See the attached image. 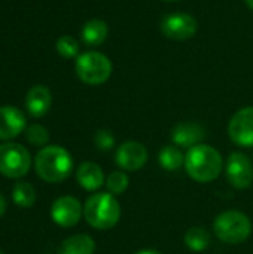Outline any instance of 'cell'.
I'll list each match as a JSON object with an SVG mask.
<instances>
[{
    "label": "cell",
    "mask_w": 253,
    "mask_h": 254,
    "mask_svg": "<svg viewBox=\"0 0 253 254\" xmlns=\"http://www.w3.org/2000/svg\"><path fill=\"white\" fill-rule=\"evenodd\" d=\"M128 185H130V179H128L127 173L122 170L112 171L109 174V177L106 179V188H107L109 193H112L115 196L122 195L128 189Z\"/></svg>",
    "instance_id": "44dd1931"
},
{
    "label": "cell",
    "mask_w": 253,
    "mask_h": 254,
    "mask_svg": "<svg viewBox=\"0 0 253 254\" xmlns=\"http://www.w3.org/2000/svg\"><path fill=\"white\" fill-rule=\"evenodd\" d=\"M4 213H6V199H4V196L0 193V217H1Z\"/></svg>",
    "instance_id": "d4e9b609"
},
{
    "label": "cell",
    "mask_w": 253,
    "mask_h": 254,
    "mask_svg": "<svg viewBox=\"0 0 253 254\" xmlns=\"http://www.w3.org/2000/svg\"><path fill=\"white\" fill-rule=\"evenodd\" d=\"M206 137L204 128L197 122H182L177 124L171 131V140L174 146L191 149L197 144H201V141Z\"/></svg>",
    "instance_id": "4fadbf2b"
},
{
    "label": "cell",
    "mask_w": 253,
    "mask_h": 254,
    "mask_svg": "<svg viewBox=\"0 0 253 254\" xmlns=\"http://www.w3.org/2000/svg\"><path fill=\"white\" fill-rule=\"evenodd\" d=\"M185 171L197 183H210L219 177L224 159L219 150L210 144H197L185 155Z\"/></svg>",
    "instance_id": "6da1fadb"
},
{
    "label": "cell",
    "mask_w": 253,
    "mask_h": 254,
    "mask_svg": "<svg viewBox=\"0 0 253 254\" xmlns=\"http://www.w3.org/2000/svg\"><path fill=\"white\" fill-rule=\"evenodd\" d=\"M12 198H13V202L18 205V207H22V208H30L34 202H36V190L34 188L27 183V182H19L13 186V190H12Z\"/></svg>",
    "instance_id": "ffe728a7"
},
{
    "label": "cell",
    "mask_w": 253,
    "mask_h": 254,
    "mask_svg": "<svg viewBox=\"0 0 253 254\" xmlns=\"http://www.w3.org/2000/svg\"><path fill=\"white\" fill-rule=\"evenodd\" d=\"M57 51L63 58H76L79 54V43L72 36H61L57 40Z\"/></svg>",
    "instance_id": "603a6c76"
},
{
    "label": "cell",
    "mask_w": 253,
    "mask_h": 254,
    "mask_svg": "<svg viewBox=\"0 0 253 254\" xmlns=\"http://www.w3.org/2000/svg\"><path fill=\"white\" fill-rule=\"evenodd\" d=\"M228 183L236 189H248L253 183V162L243 152L230 153L225 165Z\"/></svg>",
    "instance_id": "52a82bcc"
},
{
    "label": "cell",
    "mask_w": 253,
    "mask_h": 254,
    "mask_svg": "<svg viewBox=\"0 0 253 254\" xmlns=\"http://www.w3.org/2000/svg\"><path fill=\"white\" fill-rule=\"evenodd\" d=\"M84 214V207L78 198L64 195L54 201L51 207V217L52 220L61 228H73L79 223Z\"/></svg>",
    "instance_id": "30bf717a"
},
{
    "label": "cell",
    "mask_w": 253,
    "mask_h": 254,
    "mask_svg": "<svg viewBox=\"0 0 253 254\" xmlns=\"http://www.w3.org/2000/svg\"><path fill=\"white\" fill-rule=\"evenodd\" d=\"M95 243L89 235L78 234L66 238L58 247V254H94Z\"/></svg>",
    "instance_id": "2e32d148"
},
{
    "label": "cell",
    "mask_w": 253,
    "mask_h": 254,
    "mask_svg": "<svg viewBox=\"0 0 253 254\" xmlns=\"http://www.w3.org/2000/svg\"><path fill=\"white\" fill-rule=\"evenodd\" d=\"M51 104H52V95L46 86L36 85L28 91L25 98V106H27V112L33 118L45 116L49 112Z\"/></svg>",
    "instance_id": "9a60e30c"
},
{
    "label": "cell",
    "mask_w": 253,
    "mask_h": 254,
    "mask_svg": "<svg viewBox=\"0 0 253 254\" xmlns=\"http://www.w3.org/2000/svg\"><path fill=\"white\" fill-rule=\"evenodd\" d=\"M25 128V116L12 106L0 107V140H10L18 137Z\"/></svg>",
    "instance_id": "7c38bea8"
},
{
    "label": "cell",
    "mask_w": 253,
    "mask_h": 254,
    "mask_svg": "<svg viewBox=\"0 0 253 254\" xmlns=\"http://www.w3.org/2000/svg\"><path fill=\"white\" fill-rule=\"evenodd\" d=\"M213 232L216 238L225 244L237 246L245 243L252 234L251 219L237 210L221 213L213 222Z\"/></svg>",
    "instance_id": "277c9868"
},
{
    "label": "cell",
    "mask_w": 253,
    "mask_h": 254,
    "mask_svg": "<svg viewBox=\"0 0 253 254\" xmlns=\"http://www.w3.org/2000/svg\"><path fill=\"white\" fill-rule=\"evenodd\" d=\"M86 223L98 231H107L118 225L121 219V205L115 195L98 192L91 195L84 205Z\"/></svg>",
    "instance_id": "3957f363"
},
{
    "label": "cell",
    "mask_w": 253,
    "mask_h": 254,
    "mask_svg": "<svg viewBox=\"0 0 253 254\" xmlns=\"http://www.w3.org/2000/svg\"><path fill=\"white\" fill-rule=\"evenodd\" d=\"M94 146L101 152H109L115 147V135L110 129H98L94 134Z\"/></svg>",
    "instance_id": "cb8c5ba5"
},
{
    "label": "cell",
    "mask_w": 253,
    "mask_h": 254,
    "mask_svg": "<svg viewBox=\"0 0 253 254\" xmlns=\"http://www.w3.org/2000/svg\"><path fill=\"white\" fill-rule=\"evenodd\" d=\"M197 19L183 12L169 13L161 21V31L166 37L173 40H188L197 33Z\"/></svg>",
    "instance_id": "ba28073f"
},
{
    "label": "cell",
    "mask_w": 253,
    "mask_h": 254,
    "mask_svg": "<svg viewBox=\"0 0 253 254\" xmlns=\"http://www.w3.org/2000/svg\"><path fill=\"white\" fill-rule=\"evenodd\" d=\"M37 176L46 183L64 182L73 171L72 155L61 146H45L34 158Z\"/></svg>",
    "instance_id": "7a4b0ae2"
},
{
    "label": "cell",
    "mask_w": 253,
    "mask_h": 254,
    "mask_svg": "<svg viewBox=\"0 0 253 254\" xmlns=\"http://www.w3.org/2000/svg\"><path fill=\"white\" fill-rule=\"evenodd\" d=\"M109 34V27L103 19H89L82 28V40L88 46L101 45Z\"/></svg>",
    "instance_id": "e0dca14e"
},
{
    "label": "cell",
    "mask_w": 253,
    "mask_h": 254,
    "mask_svg": "<svg viewBox=\"0 0 253 254\" xmlns=\"http://www.w3.org/2000/svg\"><path fill=\"white\" fill-rule=\"evenodd\" d=\"M149 153L145 144L139 141H125L122 143L115 153V162L122 171H139L148 162Z\"/></svg>",
    "instance_id": "8fae6325"
},
{
    "label": "cell",
    "mask_w": 253,
    "mask_h": 254,
    "mask_svg": "<svg viewBox=\"0 0 253 254\" xmlns=\"http://www.w3.org/2000/svg\"><path fill=\"white\" fill-rule=\"evenodd\" d=\"M31 167L30 152L18 143L0 144V174L9 179L24 177Z\"/></svg>",
    "instance_id": "8992f818"
},
{
    "label": "cell",
    "mask_w": 253,
    "mask_h": 254,
    "mask_svg": "<svg viewBox=\"0 0 253 254\" xmlns=\"http://www.w3.org/2000/svg\"><path fill=\"white\" fill-rule=\"evenodd\" d=\"M76 74L78 77L88 85H101L107 82L112 74V63L110 60L97 51H89L81 54L76 58Z\"/></svg>",
    "instance_id": "5b68a950"
},
{
    "label": "cell",
    "mask_w": 253,
    "mask_h": 254,
    "mask_svg": "<svg viewBox=\"0 0 253 254\" xmlns=\"http://www.w3.org/2000/svg\"><path fill=\"white\" fill-rule=\"evenodd\" d=\"M210 243H212V237H210L209 231H206L204 228L194 226V228L188 229L185 234V246L191 252L201 253L210 246Z\"/></svg>",
    "instance_id": "d6986e66"
},
{
    "label": "cell",
    "mask_w": 253,
    "mask_h": 254,
    "mask_svg": "<svg viewBox=\"0 0 253 254\" xmlns=\"http://www.w3.org/2000/svg\"><path fill=\"white\" fill-rule=\"evenodd\" d=\"M76 180L79 183V186L85 190L94 192L97 189H100L104 183V173L101 170L100 165H97L95 162L86 161L82 162L78 170H76Z\"/></svg>",
    "instance_id": "5bb4252c"
},
{
    "label": "cell",
    "mask_w": 253,
    "mask_h": 254,
    "mask_svg": "<svg viewBox=\"0 0 253 254\" xmlns=\"http://www.w3.org/2000/svg\"><path fill=\"white\" fill-rule=\"evenodd\" d=\"M164 1H177V0H164Z\"/></svg>",
    "instance_id": "83f0119b"
},
{
    "label": "cell",
    "mask_w": 253,
    "mask_h": 254,
    "mask_svg": "<svg viewBox=\"0 0 253 254\" xmlns=\"http://www.w3.org/2000/svg\"><path fill=\"white\" fill-rule=\"evenodd\" d=\"M160 165L166 171H177L182 165H185V155L177 146H164L158 153Z\"/></svg>",
    "instance_id": "ac0fdd59"
},
{
    "label": "cell",
    "mask_w": 253,
    "mask_h": 254,
    "mask_svg": "<svg viewBox=\"0 0 253 254\" xmlns=\"http://www.w3.org/2000/svg\"><path fill=\"white\" fill-rule=\"evenodd\" d=\"M0 254H4V253H3V252H0Z\"/></svg>",
    "instance_id": "f1b7e54d"
},
{
    "label": "cell",
    "mask_w": 253,
    "mask_h": 254,
    "mask_svg": "<svg viewBox=\"0 0 253 254\" xmlns=\"http://www.w3.org/2000/svg\"><path fill=\"white\" fill-rule=\"evenodd\" d=\"M25 138L28 143H31L33 146H37V147H45L46 143L49 141V132L45 127L42 125H30L25 131Z\"/></svg>",
    "instance_id": "7402d4cb"
},
{
    "label": "cell",
    "mask_w": 253,
    "mask_h": 254,
    "mask_svg": "<svg viewBox=\"0 0 253 254\" xmlns=\"http://www.w3.org/2000/svg\"><path fill=\"white\" fill-rule=\"evenodd\" d=\"M245 1H246V4L253 10V0H245Z\"/></svg>",
    "instance_id": "4316f807"
},
{
    "label": "cell",
    "mask_w": 253,
    "mask_h": 254,
    "mask_svg": "<svg viewBox=\"0 0 253 254\" xmlns=\"http://www.w3.org/2000/svg\"><path fill=\"white\" fill-rule=\"evenodd\" d=\"M134 254H163L161 252H158V250H152V249H146V250H140V252H137V253Z\"/></svg>",
    "instance_id": "484cf974"
},
{
    "label": "cell",
    "mask_w": 253,
    "mask_h": 254,
    "mask_svg": "<svg viewBox=\"0 0 253 254\" xmlns=\"http://www.w3.org/2000/svg\"><path fill=\"white\" fill-rule=\"evenodd\" d=\"M228 135L240 147H253V106L234 113L228 124Z\"/></svg>",
    "instance_id": "9c48e42d"
}]
</instances>
